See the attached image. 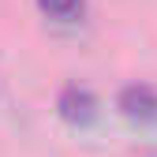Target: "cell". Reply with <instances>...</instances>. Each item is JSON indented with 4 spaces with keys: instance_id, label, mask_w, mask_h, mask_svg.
Masks as SVG:
<instances>
[{
    "instance_id": "obj_1",
    "label": "cell",
    "mask_w": 157,
    "mask_h": 157,
    "mask_svg": "<svg viewBox=\"0 0 157 157\" xmlns=\"http://www.w3.org/2000/svg\"><path fill=\"white\" fill-rule=\"evenodd\" d=\"M56 109H60V116H64L71 127H86V124H94V116H97V101H94V94L82 90V86H64V90H60V101H56Z\"/></svg>"
},
{
    "instance_id": "obj_2",
    "label": "cell",
    "mask_w": 157,
    "mask_h": 157,
    "mask_svg": "<svg viewBox=\"0 0 157 157\" xmlns=\"http://www.w3.org/2000/svg\"><path fill=\"white\" fill-rule=\"evenodd\" d=\"M120 112L127 116V120H139V124H153L157 120V94L142 82H135V86H124L120 90Z\"/></svg>"
},
{
    "instance_id": "obj_3",
    "label": "cell",
    "mask_w": 157,
    "mask_h": 157,
    "mask_svg": "<svg viewBox=\"0 0 157 157\" xmlns=\"http://www.w3.org/2000/svg\"><path fill=\"white\" fill-rule=\"evenodd\" d=\"M37 8H41L45 15H52V19H78L82 15V8H86V0H37Z\"/></svg>"
}]
</instances>
